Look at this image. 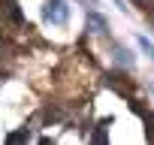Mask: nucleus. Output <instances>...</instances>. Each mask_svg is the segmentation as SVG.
I'll return each instance as SVG.
<instances>
[{
  "label": "nucleus",
  "instance_id": "1",
  "mask_svg": "<svg viewBox=\"0 0 154 145\" xmlns=\"http://www.w3.org/2000/svg\"><path fill=\"white\" fill-rule=\"evenodd\" d=\"M42 18H45L48 24H66V18H69L66 0H48V3L42 6Z\"/></svg>",
  "mask_w": 154,
  "mask_h": 145
},
{
  "label": "nucleus",
  "instance_id": "2",
  "mask_svg": "<svg viewBox=\"0 0 154 145\" xmlns=\"http://www.w3.org/2000/svg\"><path fill=\"white\" fill-rule=\"evenodd\" d=\"M0 6H3V12H6L12 21H21V9H18V3H15V0H3Z\"/></svg>",
  "mask_w": 154,
  "mask_h": 145
},
{
  "label": "nucleus",
  "instance_id": "3",
  "mask_svg": "<svg viewBox=\"0 0 154 145\" xmlns=\"http://www.w3.org/2000/svg\"><path fill=\"white\" fill-rule=\"evenodd\" d=\"M88 24H91V30H94V33H106V18H97V15L91 12V18H88Z\"/></svg>",
  "mask_w": 154,
  "mask_h": 145
},
{
  "label": "nucleus",
  "instance_id": "4",
  "mask_svg": "<svg viewBox=\"0 0 154 145\" xmlns=\"http://www.w3.org/2000/svg\"><path fill=\"white\" fill-rule=\"evenodd\" d=\"M148 18H151V24H154V9H151V15H148Z\"/></svg>",
  "mask_w": 154,
  "mask_h": 145
},
{
  "label": "nucleus",
  "instance_id": "5",
  "mask_svg": "<svg viewBox=\"0 0 154 145\" xmlns=\"http://www.w3.org/2000/svg\"><path fill=\"white\" fill-rule=\"evenodd\" d=\"M136 3H148V0H136Z\"/></svg>",
  "mask_w": 154,
  "mask_h": 145
}]
</instances>
